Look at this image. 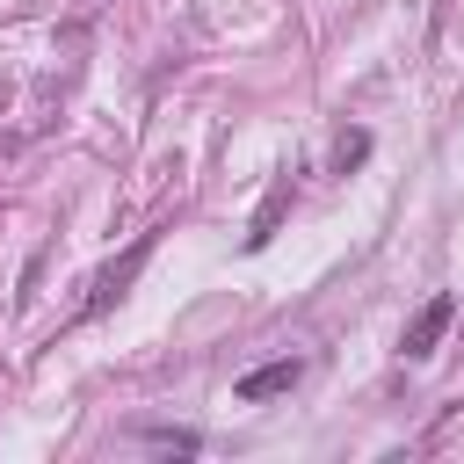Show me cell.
I'll return each mask as SVG.
<instances>
[{"label": "cell", "instance_id": "4", "mask_svg": "<svg viewBox=\"0 0 464 464\" xmlns=\"http://www.w3.org/2000/svg\"><path fill=\"white\" fill-rule=\"evenodd\" d=\"M290 203H297V181L283 174V181H276V188L261 196V210H254V225H246V254H261V246L276 239V225H283V210H290Z\"/></svg>", "mask_w": 464, "mask_h": 464}, {"label": "cell", "instance_id": "3", "mask_svg": "<svg viewBox=\"0 0 464 464\" xmlns=\"http://www.w3.org/2000/svg\"><path fill=\"white\" fill-rule=\"evenodd\" d=\"M297 377H304V355H276V362H254V370L232 384V399H239V406H261V399L297 392Z\"/></svg>", "mask_w": 464, "mask_h": 464}, {"label": "cell", "instance_id": "2", "mask_svg": "<svg viewBox=\"0 0 464 464\" xmlns=\"http://www.w3.org/2000/svg\"><path fill=\"white\" fill-rule=\"evenodd\" d=\"M450 319H457V297H450V290H435V297H428V304L406 319V334H399V355H406V362H428V355H435V341L450 334Z\"/></svg>", "mask_w": 464, "mask_h": 464}, {"label": "cell", "instance_id": "5", "mask_svg": "<svg viewBox=\"0 0 464 464\" xmlns=\"http://www.w3.org/2000/svg\"><path fill=\"white\" fill-rule=\"evenodd\" d=\"M138 435H145L152 450H167V457H196V450H203L196 428H138Z\"/></svg>", "mask_w": 464, "mask_h": 464}, {"label": "cell", "instance_id": "6", "mask_svg": "<svg viewBox=\"0 0 464 464\" xmlns=\"http://www.w3.org/2000/svg\"><path fill=\"white\" fill-rule=\"evenodd\" d=\"M362 160H370V130H341V138H334V167L348 174V167H362Z\"/></svg>", "mask_w": 464, "mask_h": 464}, {"label": "cell", "instance_id": "1", "mask_svg": "<svg viewBox=\"0 0 464 464\" xmlns=\"http://www.w3.org/2000/svg\"><path fill=\"white\" fill-rule=\"evenodd\" d=\"M152 246H160V232H138V246H130L123 261H109V268L94 276V290H87V304H80V312H87V319H102V312H109V304H116V297H123V290L138 283V268L152 261Z\"/></svg>", "mask_w": 464, "mask_h": 464}]
</instances>
